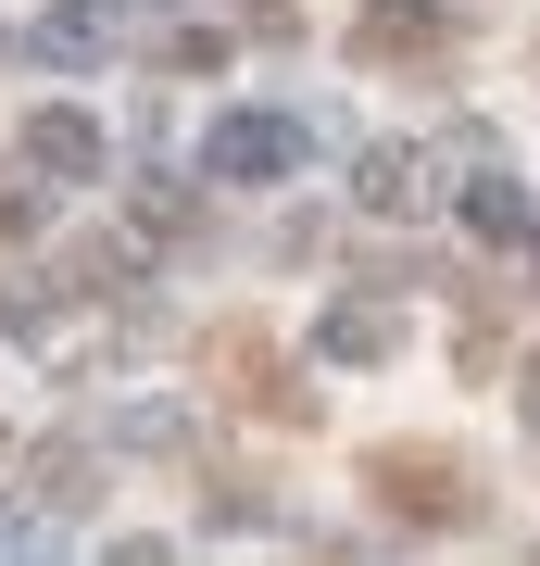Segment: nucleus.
I'll return each mask as SVG.
<instances>
[{
	"label": "nucleus",
	"instance_id": "nucleus-1",
	"mask_svg": "<svg viewBox=\"0 0 540 566\" xmlns=\"http://www.w3.org/2000/svg\"><path fill=\"white\" fill-rule=\"evenodd\" d=\"M352 51L378 63V51H453V13H427V0H378V13L352 25Z\"/></svg>",
	"mask_w": 540,
	"mask_h": 566
},
{
	"label": "nucleus",
	"instance_id": "nucleus-2",
	"mask_svg": "<svg viewBox=\"0 0 540 566\" xmlns=\"http://www.w3.org/2000/svg\"><path fill=\"white\" fill-rule=\"evenodd\" d=\"M378 479H390L402 516H465V479H453L441 453H378Z\"/></svg>",
	"mask_w": 540,
	"mask_h": 566
},
{
	"label": "nucleus",
	"instance_id": "nucleus-3",
	"mask_svg": "<svg viewBox=\"0 0 540 566\" xmlns=\"http://www.w3.org/2000/svg\"><path fill=\"white\" fill-rule=\"evenodd\" d=\"M214 164H226V177H264V164H289V126H226Z\"/></svg>",
	"mask_w": 540,
	"mask_h": 566
}]
</instances>
